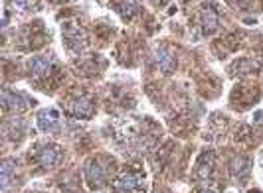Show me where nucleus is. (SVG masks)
Listing matches in <instances>:
<instances>
[{
  "label": "nucleus",
  "mask_w": 263,
  "mask_h": 193,
  "mask_svg": "<svg viewBox=\"0 0 263 193\" xmlns=\"http://www.w3.org/2000/svg\"><path fill=\"white\" fill-rule=\"evenodd\" d=\"M66 122L62 120V115L55 111H42L38 113V126L44 132H58Z\"/></svg>",
  "instance_id": "1a4fd4ad"
},
{
  "label": "nucleus",
  "mask_w": 263,
  "mask_h": 193,
  "mask_svg": "<svg viewBox=\"0 0 263 193\" xmlns=\"http://www.w3.org/2000/svg\"><path fill=\"white\" fill-rule=\"evenodd\" d=\"M64 109H66L69 115L79 116V118H89L93 115V99L89 95H78V97H71L69 101H62Z\"/></svg>",
  "instance_id": "20e7f679"
},
{
  "label": "nucleus",
  "mask_w": 263,
  "mask_h": 193,
  "mask_svg": "<svg viewBox=\"0 0 263 193\" xmlns=\"http://www.w3.org/2000/svg\"><path fill=\"white\" fill-rule=\"evenodd\" d=\"M212 167H214V160H212V154H204L200 158L198 166L194 167V180H206L212 174Z\"/></svg>",
  "instance_id": "f8f14e48"
},
{
  "label": "nucleus",
  "mask_w": 263,
  "mask_h": 193,
  "mask_svg": "<svg viewBox=\"0 0 263 193\" xmlns=\"http://www.w3.org/2000/svg\"><path fill=\"white\" fill-rule=\"evenodd\" d=\"M55 69V65L50 57L46 55H36L28 61V75L34 79V81H44L52 75V71Z\"/></svg>",
  "instance_id": "39448f33"
},
{
  "label": "nucleus",
  "mask_w": 263,
  "mask_h": 193,
  "mask_svg": "<svg viewBox=\"0 0 263 193\" xmlns=\"http://www.w3.org/2000/svg\"><path fill=\"white\" fill-rule=\"evenodd\" d=\"M113 164L109 166V162H105V158H93L87 162V167H85V178H87V183L91 187H101L105 185L107 180H109V171H111Z\"/></svg>",
  "instance_id": "f257e3e1"
},
{
  "label": "nucleus",
  "mask_w": 263,
  "mask_h": 193,
  "mask_svg": "<svg viewBox=\"0 0 263 193\" xmlns=\"http://www.w3.org/2000/svg\"><path fill=\"white\" fill-rule=\"evenodd\" d=\"M64 41H66V46L71 52H81L85 48V44H87L85 34L79 30V26H73V24L64 28Z\"/></svg>",
  "instance_id": "6e6552de"
},
{
  "label": "nucleus",
  "mask_w": 263,
  "mask_h": 193,
  "mask_svg": "<svg viewBox=\"0 0 263 193\" xmlns=\"http://www.w3.org/2000/svg\"><path fill=\"white\" fill-rule=\"evenodd\" d=\"M198 193H220V189L216 185H204Z\"/></svg>",
  "instance_id": "f3484780"
},
{
  "label": "nucleus",
  "mask_w": 263,
  "mask_h": 193,
  "mask_svg": "<svg viewBox=\"0 0 263 193\" xmlns=\"http://www.w3.org/2000/svg\"><path fill=\"white\" fill-rule=\"evenodd\" d=\"M34 158H36V162H38L40 166L52 169V167H55L64 160V150L58 144H52V142L40 144V146L34 148Z\"/></svg>",
  "instance_id": "7ed1b4c3"
},
{
  "label": "nucleus",
  "mask_w": 263,
  "mask_h": 193,
  "mask_svg": "<svg viewBox=\"0 0 263 193\" xmlns=\"http://www.w3.org/2000/svg\"><path fill=\"white\" fill-rule=\"evenodd\" d=\"M14 6L20 10H38L40 0H12Z\"/></svg>",
  "instance_id": "dca6fc26"
},
{
  "label": "nucleus",
  "mask_w": 263,
  "mask_h": 193,
  "mask_svg": "<svg viewBox=\"0 0 263 193\" xmlns=\"http://www.w3.org/2000/svg\"><path fill=\"white\" fill-rule=\"evenodd\" d=\"M115 191L119 193H145V174L141 171H123L115 180Z\"/></svg>",
  "instance_id": "f03ea898"
},
{
  "label": "nucleus",
  "mask_w": 263,
  "mask_h": 193,
  "mask_svg": "<svg viewBox=\"0 0 263 193\" xmlns=\"http://www.w3.org/2000/svg\"><path fill=\"white\" fill-rule=\"evenodd\" d=\"M4 134L10 138L12 142H18L24 138V122L22 120H10V122H6L4 124Z\"/></svg>",
  "instance_id": "ddd939ff"
},
{
  "label": "nucleus",
  "mask_w": 263,
  "mask_h": 193,
  "mask_svg": "<svg viewBox=\"0 0 263 193\" xmlns=\"http://www.w3.org/2000/svg\"><path fill=\"white\" fill-rule=\"evenodd\" d=\"M158 2H162V0H157V4H158Z\"/></svg>",
  "instance_id": "a211bd4d"
},
{
  "label": "nucleus",
  "mask_w": 263,
  "mask_h": 193,
  "mask_svg": "<svg viewBox=\"0 0 263 193\" xmlns=\"http://www.w3.org/2000/svg\"><path fill=\"white\" fill-rule=\"evenodd\" d=\"M115 10H117L125 20H133V16L139 14V0H115Z\"/></svg>",
  "instance_id": "9d476101"
},
{
  "label": "nucleus",
  "mask_w": 263,
  "mask_h": 193,
  "mask_svg": "<svg viewBox=\"0 0 263 193\" xmlns=\"http://www.w3.org/2000/svg\"><path fill=\"white\" fill-rule=\"evenodd\" d=\"M14 174H16V167L12 166V162H10V160H4V164H2V176H0V181H2V189H4V191L8 189V185H10V180L14 178Z\"/></svg>",
  "instance_id": "2eb2a0df"
},
{
  "label": "nucleus",
  "mask_w": 263,
  "mask_h": 193,
  "mask_svg": "<svg viewBox=\"0 0 263 193\" xmlns=\"http://www.w3.org/2000/svg\"><path fill=\"white\" fill-rule=\"evenodd\" d=\"M200 28H202L204 34L218 32V28H220V14H218V10L212 4L202 8V12H200Z\"/></svg>",
  "instance_id": "0eeeda50"
},
{
  "label": "nucleus",
  "mask_w": 263,
  "mask_h": 193,
  "mask_svg": "<svg viewBox=\"0 0 263 193\" xmlns=\"http://www.w3.org/2000/svg\"><path fill=\"white\" fill-rule=\"evenodd\" d=\"M232 174L234 176H239V180H246L248 174H250V162L246 158H236L234 164H232Z\"/></svg>",
  "instance_id": "4468645a"
},
{
  "label": "nucleus",
  "mask_w": 263,
  "mask_h": 193,
  "mask_svg": "<svg viewBox=\"0 0 263 193\" xmlns=\"http://www.w3.org/2000/svg\"><path fill=\"white\" fill-rule=\"evenodd\" d=\"M2 109L6 113H22V111L28 109V101L24 99V95H20V93L4 89L2 91Z\"/></svg>",
  "instance_id": "423d86ee"
},
{
  "label": "nucleus",
  "mask_w": 263,
  "mask_h": 193,
  "mask_svg": "<svg viewBox=\"0 0 263 193\" xmlns=\"http://www.w3.org/2000/svg\"><path fill=\"white\" fill-rule=\"evenodd\" d=\"M155 61H157L158 67H160L162 71H166V73L176 67V57H174L168 50H164V48H160V50L155 52Z\"/></svg>",
  "instance_id": "9b49d317"
}]
</instances>
